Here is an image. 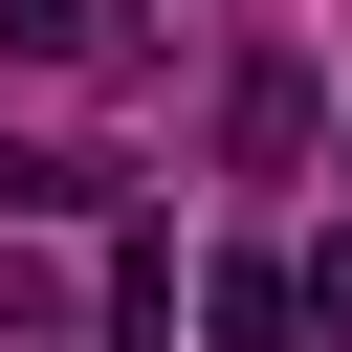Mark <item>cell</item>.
Masks as SVG:
<instances>
[{
	"label": "cell",
	"instance_id": "cell-2",
	"mask_svg": "<svg viewBox=\"0 0 352 352\" xmlns=\"http://www.w3.org/2000/svg\"><path fill=\"white\" fill-rule=\"evenodd\" d=\"M198 330L220 352H286V264H198Z\"/></svg>",
	"mask_w": 352,
	"mask_h": 352
},
{
	"label": "cell",
	"instance_id": "cell-5",
	"mask_svg": "<svg viewBox=\"0 0 352 352\" xmlns=\"http://www.w3.org/2000/svg\"><path fill=\"white\" fill-rule=\"evenodd\" d=\"M330 176H352V154H330Z\"/></svg>",
	"mask_w": 352,
	"mask_h": 352
},
{
	"label": "cell",
	"instance_id": "cell-4",
	"mask_svg": "<svg viewBox=\"0 0 352 352\" xmlns=\"http://www.w3.org/2000/svg\"><path fill=\"white\" fill-rule=\"evenodd\" d=\"M286 308H308V330H330V352H352V242H330V264H308V286H286Z\"/></svg>",
	"mask_w": 352,
	"mask_h": 352
},
{
	"label": "cell",
	"instance_id": "cell-3",
	"mask_svg": "<svg viewBox=\"0 0 352 352\" xmlns=\"http://www.w3.org/2000/svg\"><path fill=\"white\" fill-rule=\"evenodd\" d=\"M0 44H88V66H110V22H88V0H0Z\"/></svg>",
	"mask_w": 352,
	"mask_h": 352
},
{
	"label": "cell",
	"instance_id": "cell-1",
	"mask_svg": "<svg viewBox=\"0 0 352 352\" xmlns=\"http://www.w3.org/2000/svg\"><path fill=\"white\" fill-rule=\"evenodd\" d=\"M176 330V220H110V352Z\"/></svg>",
	"mask_w": 352,
	"mask_h": 352
}]
</instances>
